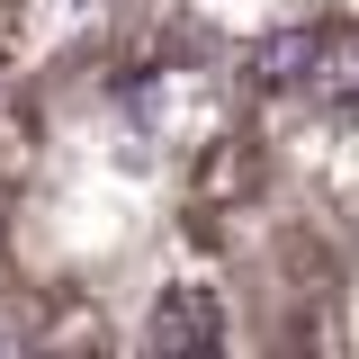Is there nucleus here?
<instances>
[{
  "label": "nucleus",
  "mask_w": 359,
  "mask_h": 359,
  "mask_svg": "<svg viewBox=\"0 0 359 359\" xmlns=\"http://www.w3.org/2000/svg\"><path fill=\"white\" fill-rule=\"evenodd\" d=\"M216 351H359V18L243 27V90L207 171Z\"/></svg>",
  "instance_id": "nucleus-2"
},
{
  "label": "nucleus",
  "mask_w": 359,
  "mask_h": 359,
  "mask_svg": "<svg viewBox=\"0 0 359 359\" xmlns=\"http://www.w3.org/2000/svg\"><path fill=\"white\" fill-rule=\"evenodd\" d=\"M54 0H0V99H9V81L36 63V45L54 36V18H45Z\"/></svg>",
  "instance_id": "nucleus-3"
},
{
  "label": "nucleus",
  "mask_w": 359,
  "mask_h": 359,
  "mask_svg": "<svg viewBox=\"0 0 359 359\" xmlns=\"http://www.w3.org/2000/svg\"><path fill=\"white\" fill-rule=\"evenodd\" d=\"M243 90V27L207 0H81L0 99V341H216L207 171Z\"/></svg>",
  "instance_id": "nucleus-1"
}]
</instances>
